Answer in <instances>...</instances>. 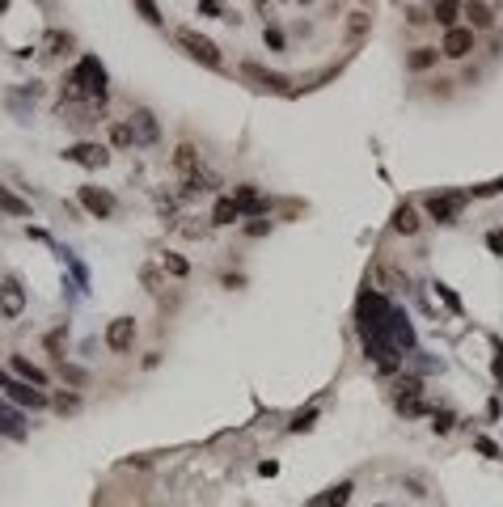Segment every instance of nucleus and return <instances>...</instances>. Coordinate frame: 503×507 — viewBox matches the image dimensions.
Here are the masks:
<instances>
[{
    "label": "nucleus",
    "instance_id": "1",
    "mask_svg": "<svg viewBox=\"0 0 503 507\" xmlns=\"http://www.w3.org/2000/svg\"><path fill=\"white\" fill-rule=\"evenodd\" d=\"M68 97H89V102H106V68L97 63V55H85L76 68H72V76H68V89H63Z\"/></svg>",
    "mask_w": 503,
    "mask_h": 507
},
{
    "label": "nucleus",
    "instance_id": "2",
    "mask_svg": "<svg viewBox=\"0 0 503 507\" xmlns=\"http://www.w3.org/2000/svg\"><path fill=\"white\" fill-rule=\"evenodd\" d=\"M178 47L190 55V59H199V63H207V68H220L224 63V55H220V47L207 38V34H199V30H190V25H182L178 30Z\"/></svg>",
    "mask_w": 503,
    "mask_h": 507
},
{
    "label": "nucleus",
    "instance_id": "3",
    "mask_svg": "<svg viewBox=\"0 0 503 507\" xmlns=\"http://www.w3.org/2000/svg\"><path fill=\"white\" fill-rule=\"evenodd\" d=\"M466 203H470L466 190H449V195H436V190H432V195L423 199V207H428V216H432L436 224H453V220L466 212Z\"/></svg>",
    "mask_w": 503,
    "mask_h": 507
},
{
    "label": "nucleus",
    "instance_id": "4",
    "mask_svg": "<svg viewBox=\"0 0 503 507\" xmlns=\"http://www.w3.org/2000/svg\"><path fill=\"white\" fill-rule=\"evenodd\" d=\"M470 51H474V30H466V25H453V30H444L440 55H449V59H466Z\"/></svg>",
    "mask_w": 503,
    "mask_h": 507
},
{
    "label": "nucleus",
    "instance_id": "5",
    "mask_svg": "<svg viewBox=\"0 0 503 507\" xmlns=\"http://www.w3.org/2000/svg\"><path fill=\"white\" fill-rule=\"evenodd\" d=\"M80 207H85L89 216L106 220V216H114V195L102 190V186H80Z\"/></svg>",
    "mask_w": 503,
    "mask_h": 507
},
{
    "label": "nucleus",
    "instance_id": "6",
    "mask_svg": "<svg viewBox=\"0 0 503 507\" xmlns=\"http://www.w3.org/2000/svg\"><path fill=\"white\" fill-rule=\"evenodd\" d=\"M63 161H72V165H85V169H102V165L110 161V152H106L102 144H72V148L63 152Z\"/></svg>",
    "mask_w": 503,
    "mask_h": 507
},
{
    "label": "nucleus",
    "instance_id": "7",
    "mask_svg": "<svg viewBox=\"0 0 503 507\" xmlns=\"http://www.w3.org/2000/svg\"><path fill=\"white\" fill-rule=\"evenodd\" d=\"M131 343H135V322L131 317H114L106 326V347L123 355V351H131Z\"/></svg>",
    "mask_w": 503,
    "mask_h": 507
},
{
    "label": "nucleus",
    "instance_id": "8",
    "mask_svg": "<svg viewBox=\"0 0 503 507\" xmlns=\"http://www.w3.org/2000/svg\"><path fill=\"white\" fill-rule=\"evenodd\" d=\"M241 76H246V80H254V89H271V93H279V89L288 85L279 72H267V68H262V63H254V59H246V63H241Z\"/></svg>",
    "mask_w": 503,
    "mask_h": 507
},
{
    "label": "nucleus",
    "instance_id": "9",
    "mask_svg": "<svg viewBox=\"0 0 503 507\" xmlns=\"http://www.w3.org/2000/svg\"><path fill=\"white\" fill-rule=\"evenodd\" d=\"M233 199H237V207H241V216H267V199L258 195V186H250V182H241L237 190H233Z\"/></svg>",
    "mask_w": 503,
    "mask_h": 507
},
{
    "label": "nucleus",
    "instance_id": "10",
    "mask_svg": "<svg viewBox=\"0 0 503 507\" xmlns=\"http://www.w3.org/2000/svg\"><path fill=\"white\" fill-rule=\"evenodd\" d=\"M131 131H135V144H157L161 140V127H157L152 110H135L131 114Z\"/></svg>",
    "mask_w": 503,
    "mask_h": 507
},
{
    "label": "nucleus",
    "instance_id": "11",
    "mask_svg": "<svg viewBox=\"0 0 503 507\" xmlns=\"http://www.w3.org/2000/svg\"><path fill=\"white\" fill-rule=\"evenodd\" d=\"M8 398H13L17 406H30V410H42V406H47V393H42V389H30L25 381H8Z\"/></svg>",
    "mask_w": 503,
    "mask_h": 507
},
{
    "label": "nucleus",
    "instance_id": "12",
    "mask_svg": "<svg viewBox=\"0 0 503 507\" xmlns=\"http://www.w3.org/2000/svg\"><path fill=\"white\" fill-rule=\"evenodd\" d=\"M212 186H216V178L195 169V173H186V178H182V190H178V199H199V195H203V190H212Z\"/></svg>",
    "mask_w": 503,
    "mask_h": 507
},
{
    "label": "nucleus",
    "instance_id": "13",
    "mask_svg": "<svg viewBox=\"0 0 503 507\" xmlns=\"http://www.w3.org/2000/svg\"><path fill=\"white\" fill-rule=\"evenodd\" d=\"M233 220H241V207H237V199H233V195H220V199H216V207H212V228L233 224Z\"/></svg>",
    "mask_w": 503,
    "mask_h": 507
},
{
    "label": "nucleus",
    "instance_id": "14",
    "mask_svg": "<svg viewBox=\"0 0 503 507\" xmlns=\"http://www.w3.org/2000/svg\"><path fill=\"white\" fill-rule=\"evenodd\" d=\"M423 228V220H419V212L411 207V203H402L398 212H394V233H402V237H415Z\"/></svg>",
    "mask_w": 503,
    "mask_h": 507
},
{
    "label": "nucleus",
    "instance_id": "15",
    "mask_svg": "<svg viewBox=\"0 0 503 507\" xmlns=\"http://www.w3.org/2000/svg\"><path fill=\"white\" fill-rule=\"evenodd\" d=\"M25 309V292L17 288V283H0V313L4 317H17Z\"/></svg>",
    "mask_w": 503,
    "mask_h": 507
},
{
    "label": "nucleus",
    "instance_id": "16",
    "mask_svg": "<svg viewBox=\"0 0 503 507\" xmlns=\"http://www.w3.org/2000/svg\"><path fill=\"white\" fill-rule=\"evenodd\" d=\"M174 169H178L182 178L195 173V169H199V148H195V144H178V148H174Z\"/></svg>",
    "mask_w": 503,
    "mask_h": 507
},
{
    "label": "nucleus",
    "instance_id": "17",
    "mask_svg": "<svg viewBox=\"0 0 503 507\" xmlns=\"http://www.w3.org/2000/svg\"><path fill=\"white\" fill-rule=\"evenodd\" d=\"M13 372H17L25 385H34V389H42V385H47V372H42V368H34L25 355H13Z\"/></svg>",
    "mask_w": 503,
    "mask_h": 507
},
{
    "label": "nucleus",
    "instance_id": "18",
    "mask_svg": "<svg viewBox=\"0 0 503 507\" xmlns=\"http://www.w3.org/2000/svg\"><path fill=\"white\" fill-rule=\"evenodd\" d=\"M461 8H466V17H470L474 25H483V30H491V25H495V13H491L483 0H461Z\"/></svg>",
    "mask_w": 503,
    "mask_h": 507
},
{
    "label": "nucleus",
    "instance_id": "19",
    "mask_svg": "<svg viewBox=\"0 0 503 507\" xmlns=\"http://www.w3.org/2000/svg\"><path fill=\"white\" fill-rule=\"evenodd\" d=\"M457 13H461V0H436V4H432V17H436L444 30L457 25Z\"/></svg>",
    "mask_w": 503,
    "mask_h": 507
},
{
    "label": "nucleus",
    "instance_id": "20",
    "mask_svg": "<svg viewBox=\"0 0 503 507\" xmlns=\"http://www.w3.org/2000/svg\"><path fill=\"white\" fill-rule=\"evenodd\" d=\"M0 436H8V440H21V436H25L21 415H17V410H8L4 402H0Z\"/></svg>",
    "mask_w": 503,
    "mask_h": 507
},
{
    "label": "nucleus",
    "instance_id": "21",
    "mask_svg": "<svg viewBox=\"0 0 503 507\" xmlns=\"http://www.w3.org/2000/svg\"><path fill=\"white\" fill-rule=\"evenodd\" d=\"M436 55H440L436 47H415V51L406 55V68H411V72H428V68L436 63Z\"/></svg>",
    "mask_w": 503,
    "mask_h": 507
},
{
    "label": "nucleus",
    "instance_id": "22",
    "mask_svg": "<svg viewBox=\"0 0 503 507\" xmlns=\"http://www.w3.org/2000/svg\"><path fill=\"white\" fill-rule=\"evenodd\" d=\"M0 212H8V216H30V203H25L21 195H13V190L0 182Z\"/></svg>",
    "mask_w": 503,
    "mask_h": 507
},
{
    "label": "nucleus",
    "instance_id": "23",
    "mask_svg": "<svg viewBox=\"0 0 503 507\" xmlns=\"http://www.w3.org/2000/svg\"><path fill=\"white\" fill-rule=\"evenodd\" d=\"M347 499H351V482H339V487H330L317 503H322V507H343Z\"/></svg>",
    "mask_w": 503,
    "mask_h": 507
},
{
    "label": "nucleus",
    "instance_id": "24",
    "mask_svg": "<svg viewBox=\"0 0 503 507\" xmlns=\"http://www.w3.org/2000/svg\"><path fill=\"white\" fill-rule=\"evenodd\" d=\"M110 144H114V148H131V144H135L131 123H114V127H110Z\"/></svg>",
    "mask_w": 503,
    "mask_h": 507
},
{
    "label": "nucleus",
    "instance_id": "25",
    "mask_svg": "<svg viewBox=\"0 0 503 507\" xmlns=\"http://www.w3.org/2000/svg\"><path fill=\"white\" fill-rule=\"evenodd\" d=\"M368 25H372V21H368V13H351V21H347V38H351V42H360V38L368 34Z\"/></svg>",
    "mask_w": 503,
    "mask_h": 507
},
{
    "label": "nucleus",
    "instance_id": "26",
    "mask_svg": "<svg viewBox=\"0 0 503 507\" xmlns=\"http://www.w3.org/2000/svg\"><path fill=\"white\" fill-rule=\"evenodd\" d=\"M161 267H165L169 275H178V279H182V275H190V262H186L182 254H161Z\"/></svg>",
    "mask_w": 503,
    "mask_h": 507
},
{
    "label": "nucleus",
    "instance_id": "27",
    "mask_svg": "<svg viewBox=\"0 0 503 507\" xmlns=\"http://www.w3.org/2000/svg\"><path fill=\"white\" fill-rule=\"evenodd\" d=\"M68 47H72V38H68L63 30H51V34H47V55H63Z\"/></svg>",
    "mask_w": 503,
    "mask_h": 507
},
{
    "label": "nucleus",
    "instance_id": "28",
    "mask_svg": "<svg viewBox=\"0 0 503 507\" xmlns=\"http://www.w3.org/2000/svg\"><path fill=\"white\" fill-rule=\"evenodd\" d=\"M51 406H55L59 415H76V410H80V398H76V393H55Z\"/></svg>",
    "mask_w": 503,
    "mask_h": 507
},
{
    "label": "nucleus",
    "instance_id": "29",
    "mask_svg": "<svg viewBox=\"0 0 503 507\" xmlns=\"http://www.w3.org/2000/svg\"><path fill=\"white\" fill-rule=\"evenodd\" d=\"M453 423H457V415H453V410H432V432H436V436L453 432Z\"/></svg>",
    "mask_w": 503,
    "mask_h": 507
},
{
    "label": "nucleus",
    "instance_id": "30",
    "mask_svg": "<svg viewBox=\"0 0 503 507\" xmlns=\"http://www.w3.org/2000/svg\"><path fill=\"white\" fill-rule=\"evenodd\" d=\"M131 4L140 8V17H144L148 25H161V21H165V17H161V8H157V0H131Z\"/></svg>",
    "mask_w": 503,
    "mask_h": 507
},
{
    "label": "nucleus",
    "instance_id": "31",
    "mask_svg": "<svg viewBox=\"0 0 503 507\" xmlns=\"http://www.w3.org/2000/svg\"><path fill=\"white\" fill-rule=\"evenodd\" d=\"M398 410H402L406 419H415V415H428V402H423V398H402Z\"/></svg>",
    "mask_w": 503,
    "mask_h": 507
},
{
    "label": "nucleus",
    "instance_id": "32",
    "mask_svg": "<svg viewBox=\"0 0 503 507\" xmlns=\"http://www.w3.org/2000/svg\"><path fill=\"white\" fill-rule=\"evenodd\" d=\"M59 377H63V381H72V385H85V381H89V372H85V368H72V364H63V360H59Z\"/></svg>",
    "mask_w": 503,
    "mask_h": 507
},
{
    "label": "nucleus",
    "instance_id": "33",
    "mask_svg": "<svg viewBox=\"0 0 503 507\" xmlns=\"http://www.w3.org/2000/svg\"><path fill=\"white\" fill-rule=\"evenodd\" d=\"M419 393H423V385H419L415 377H402V381H398V402H402V398H419Z\"/></svg>",
    "mask_w": 503,
    "mask_h": 507
},
{
    "label": "nucleus",
    "instance_id": "34",
    "mask_svg": "<svg viewBox=\"0 0 503 507\" xmlns=\"http://www.w3.org/2000/svg\"><path fill=\"white\" fill-rule=\"evenodd\" d=\"M313 423H317V410H305V415H296V419L288 423V432H309Z\"/></svg>",
    "mask_w": 503,
    "mask_h": 507
},
{
    "label": "nucleus",
    "instance_id": "35",
    "mask_svg": "<svg viewBox=\"0 0 503 507\" xmlns=\"http://www.w3.org/2000/svg\"><path fill=\"white\" fill-rule=\"evenodd\" d=\"M432 288H436V296H440V300H444V305H449L453 313H461V300L453 296V288H444V283H432Z\"/></svg>",
    "mask_w": 503,
    "mask_h": 507
},
{
    "label": "nucleus",
    "instance_id": "36",
    "mask_svg": "<svg viewBox=\"0 0 503 507\" xmlns=\"http://www.w3.org/2000/svg\"><path fill=\"white\" fill-rule=\"evenodd\" d=\"M140 279H144V288H148V292H161V275H157L152 267H144V271H140Z\"/></svg>",
    "mask_w": 503,
    "mask_h": 507
},
{
    "label": "nucleus",
    "instance_id": "37",
    "mask_svg": "<svg viewBox=\"0 0 503 507\" xmlns=\"http://www.w3.org/2000/svg\"><path fill=\"white\" fill-rule=\"evenodd\" d=\"M474 448H478L483 457H499V444H495V440H487V436H478V440H474Z\"/></svg>",
    "mask_w": 503,
    "mask_h": 507
},
{
    "label": "nucleus",
    "instance_id": "38",
    "mask_svg": "<svg viewBox=\"0 0 503 507\" xmlns=\"http://www.w3.org/2000/svg\"><path fill=\"white\" fill-rule=\"evenodd\" d=\"M246 233H250V237H267V233H271V220H250Z\"/></svg>",
    "mask_w": 503,
    "mask_h": 507
},
{
    "label": "nucleus",
    "instance_id": "39",
    "mask_svg": "<svg viewBox=\"0 0 503 507\" xmlns=\"http://www.w3.org/2000/svg\"><path fill=\"white\" fill-rule=\"evenodd\" d=\"M487 250H491V254H503V228H491V233H487Z\"/></svg>",
    "mask_w": 503,
    "mask_h": 507
},
{
    "label": "nucleus",
    "instance_id": "40",
    "mask_svg": "<svg viewBox=\"0 0 503 507\" xmlns=\"http://www.w3.org/2000/svg\"><path fill=\"white\" fill-rule=\"evenodd\" d=\"M267 47H271V51H284V34H279V30H275V25H271V30H267Z\"/></svg>",
    "mask_w": 503,
    "mask_h": 507
},
{
    "label": "nucleus",
    "instance_id": "41",
    "mask_svg": "<svg viewBox=\"0 0 503 507\" xmlns=\"http://www.w3.org/2000/svg\"><path fill=\"white\" fill-rule=\"evenodd\" d=\"M199 13H212V17H220V13H224V4H220V0H199Z\"/></svg>",
    "mask_w": 503,
    "mask_h": 507
},
{
    "label": "nucleus",
    "instance_id": "42",
    "mask_svg": "<svg viewBox=\"0 0 503 507\" xmlns=\"http://www.w3.org/2000/svg\"><path fill=\"white\" fill-rule=\"evenodd\" d=\"M478 195H503V178H495V182H487V186H478Z\"/></svg>",
    "mask_w": 503,
    "mask_h": 507
},
{
    "label": "nucleus",
    "instance_id": "43",
    "mask_svg": "<svg viewBox=\"0 0 503 507\" xmlns=\"http://www.w3.org/2000/svg\"><path fill=\"white\" fill-rule=\"evenodd\" d=\"M406 21H411V25H423V21H432V17H423V8H406Z\"/></svg>",
    "mask_w": 503,
    "mask_h": 507
},
{
    "label": "nucleus",
    "instance_id": "44",
    "mask_svg": "<svg viewBox=\"0 0 503 507\" xmlns=\"http://www.w3.org/2000/svg\"><path fill=\"white\" fill-rule=\"evenodd\" d=\"M495 377H503V351L495 355Z\"/></svg>",
    "mask_w": 503,
    "mask_h": 507
},
{
    "label": "nucleus",
    "instance_id": "45",
    "mask_svg": "<svg viewBox=\"0 0 503 507\" xmlns=\"http://www.w3.org/2000/svg\"><path fill=\"white\" fill-rule=\"evenodd\" d=\"M0 389H8V372H0Z\"/></svg>",
    "mask_w": 503,
    "mask_h": 507
}]
</instances>
